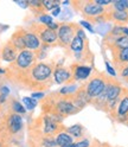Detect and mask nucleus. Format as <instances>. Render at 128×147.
<instances>
[{"label": "nucleus", "mask_w": 128, "mask_h": 147, "mask_svg": "<svg viewBox=\"0 0 128 147\" xmlns=\"http://www.w3.org/2000/svg\"><path fill=\"white\" fill-rule=\"evenodd\" d=\"M7 108L11 110V112L18 114V115H24L26 113V109L25 107L23 106V103H20L19 101L14 97H10L7 100V103H6Z\"/></svg>", "instance_id": "f3484780"}, {"label": "nucleus", "mask_w": 128, "mask_h": 147, "mask_svg": "<svg viewBox=\"0 0 128 147\" xmlns=\"http://www.w3.org/2000/svg\"><path fill=\"white\" fill-rule=\"evenodd\" d=\"M70 5L74 6L75 10L79 12L83 18H86L87 22L104 13L106 11V7L98 6L95 0H75V1H70Z\"/></svg>", "instance_id": "39448f33"}, {"label": "nucleus", "mask_w": 128, "mask_h": 147, "mask_svg": "<svg viewBox=\"0 0 128 147\" xmlns=\"http://www.w3.org/2000/svg\"><path fill=\"white\" fill-rule=\"evenodd\" d=\"M88 45H89L88 39L84 40V39L79 38V37L75 36V38L72 39V42L70 43L69 48H68L67 50H68L70 53H72V55H77V53H79V52L83 51V50L88 47Z\"/></svg>", "instance_id": "dca6fc26"}, {"label": "nucleus", "mask_w": 128, "mask_h": 147, "mask_svg": "<svg viewBox=\"0 0 128 147\" xmlns=\"http://www.w3.org/2000/svg\"><path fill=\"white\" fill-rule=\"evenodd\" d=\"M36 63H38V58H37L36 52L30 51V50H24L19 52L17 59L5 69V74H4L5 78L15 87V84L19 82V80Z\"/></svg>", "instance_id": "f03ea898"}, {"label": "nucleus", "mask_w": 128, "mask_h": 147, "mask_svg": "<svg viewBox=\"0 0 128 147\" xmlns=\"http://www.w3.org/2000/svg\"><path fill=\"white\" fill-rule=\"evenodd\" d=\"M7 147H18L17 145H10V146H7Z\"/></svg>", "instance_id": "ea45409f"}, {"label": "nucleus", "mask_w": 128, "mask_h": 147, "mask_svg": "<svg viewBox=\"0 0 128 147\" xmlns=\"http://www.w3.org/2000/svg\"><path fill=\"white\" fill-rule=\"evenodd\" d=\"M72 74V84H76V82L78 81H86L90 77V75L93 74V68L83 65V64L74 63L69 67Z\"/></svg>", "instance_id": "9d476101"}, {"label": "nucleus", "mask_w": 128, "mask_h": 147, "mask_svg": "<svg viewBox=\"0 0 128 147\" xmlns=\"http://www.w3.org/2000/svg\"><path fill=\"white\" fill-rule=\"evenodd\" d=\"M18 55H19V51H18L10 40H7L4 45H3V48L0 49V58H1L3 61L7 62V63H13L17 57H18Z\"/></svg>", "instance_id": "4468645a"}, {"label": "nucleus", "mask_w": 128, "mask_h": 147, "mask_svg": "<svg viewBox=\"0 0 128 147\" xmlns=\"http://www.w3.org/2000/svg\"><path fill=\"white\" fill-rule=\"evenodd\" d=\"M79 26H84L87 30H89L90 32H95V30L93 29V25H91L89 22H87V20H82L81 23H79Z\"/></svg>", "instance_id": "c756f323"}, {"label": "nucleus", "mask_w": 128, "mask_h": 147, "mask_svg": "<svg viewBox=\"0 0 128 147\" xmlns=\"http://www.w3.org/2000/svg\"><path fill=\"white\" fill-rule=\"evenodd\" d=\"M42 1L45 11H52L56 6L61 5V1H58V0H42Z\"/></svg>", "instance_id": "b1692460"}, {"label": "nucleus", "mask_w": 128, "mask_h": 147, "mask_svg": "<svg viewBox=\"0 0 128 147\" xmlns=\"http://www.w3.org/2000/svg\"><path fill=\"white\" fill-rule=\"evenodd\" d=\"M106 81H107V75L104 72L93 69V74L90 75L87 83L83 84L84 89L87 91V95L91 98V101L96 98L103 91L104 86H106Z\"/></svg>", "instance_id": "423d86ee"}, {"label": "nucleus", "mask_w": 128, "mask_h": 147, "mask_svg": "<svg viewBox=\"0 0 128 147\" xmlns=\"http://www.w3.org/2000/svg\"><path fill=\"white\" fill-rule=\"evenodd\" d=\"M126 125L128 126V114H127V116H126Z\"/></svg>", "instance_id": "58836bf2"}, {"label": "nucleus", "mask_w": 128, "mask_h": 147, "mask_svg": "<svg viewBox=\"0 0 128 147\" xmlns=\"http://www.w3.org/2000/svg\"><path fill=\"white\" fill-rule=\"evenodd\" d=\"M90 146V141L88 139H83L78 142H75V147H89Z\"/></svg>", "instance_id": "c85d7f7f"}, {"label": "nucleus", "mask_w": 128, "mask_h": 147, "mask_svg": "<svg viewBox=\"0 0 128 147\" xmlns=\"http://www.w3.org/2000/svg\"><path fill=\"white\" fill-rule=\"evenodd\" d=\"M15 4L22 6L23 8H29V1H15Z\"/></svg>", "instance_id": "72a5a7b5"}, {"label": "nucleus", "mask_w": 128, "mask_h": 147, "mask_svg": "<svg viewBox=\"0 0 128 147\" xmlns=\"http://www.w3.org/2000/svg\"><path fill=\"white\" fill-rule=\"evenodd\" d=\"M31 97L34 98V100H36V98H42V100H43V98L45 97V94H44V93H33V94L31 95Z\"/></svg>", "instance_id": "473e14b6"}, {"label": "nucleus", "mask_w": 128, "mask_h": 147, "mask_svg": "<svg viewBox=\"0 0 128 147\" xmlns=\"http://www.w3.org/2000/svg\"><path fill=\"white\" fill-rule=\"evenodd\" d=\"M39 23L40 24H43V25H45V26H48V25H50L51 23H53V18L51 17V16H49V14H43V16H40L39 18Z\"/></svg>", "instance_id": "a878e982"}, {"label": "nucleus", "mask_w": 128, "mask_h": 147, "mask_svg": "<svg viewBox=\"0 0 128 147\" xmlns=\"http://www.w3.org/2000/svg\"><path fill=\"white\" fill-rule=\"evenodd\" d=\"M53 82L57 84H72V74L70 68L63 67L62 64H56L53 70Z\"/></svg>", "instance_id": "1a4fd4ad"}, {"label": "nucleus", "mask_w": 128, "mask_h": 147, "mask_svg": "<svg viewBox=\"0 0 128 147\" xmlns=\"http://www.w3.org/2000/svg\"><path fill=\"white\" fill-rule=\"evenodd\" d=\"M128 114V88L123 87L122 93L119 97V103L113 120L119 123H126V116Z\"/></svg>", "instance_id": "6e6552de"}, {"label": "nucleus", "mask_w": 128, "mask_h": 147, "mask_svg": "<svg viewBox=\"0 0 128 147\" xmlns=\"http://www.w3.org/2000/svg\"><path fill=\"white\" fill-rule=\"evenodd\" d=\"M24 33H25V27H18V29L12 33L11 38L8 39L13 47L19 51H24L26 50V47H25V39H24Z\"/></svg>", "instance_id": "2eb2a0df"}, {"label": "nucleus", "mask_w": 128, "mask_h": 147, "mask_svg": "<svg viewBox=\"0 0 128 147\" xmlns=\"http://www.w3.org/2000/svg\"><path fill=\"white\" fill-rule=\"evenodd\" d=\"M61 11H62V8H61V6L58 5V6H56L53 8V10L51 11V17H58L59 14H61Z\"/></svg>", "instance_id": "7c9ffc66"}, {"label": "nucleus", "mask_w": 128, "mask_h": 147, "mask_svg": "<svg viewBox=\"0 0 128 147\" xmlns=\"http://www.w3.org/2000/svg\"><path fill=\"white\" fill-rule=\"evenodd\" d=\"M23 103H24L25 109H29V110H33L38 105L37 100H34L32 97H24L23 98Z\"/></svg>", "instance_id": "5701e85b"}, {"label": "nucleus", "mask_w": 128, "mask_h": 147, "mask_svg": "<svg viewBox=\"0 0 128 147\" xmlns=\"http://www.w3.org/2000/svg\"><path fill=\"white\" fill-rule=\"evenodd\" d=\"M112 7L116 11L128 12V0H114L112 3Z\"/></svg>", "instance_id": "412c9836"}, {"label": "nucleus", "mask_w": 128, "mask_h": 147, "mask_svg": "<svg viewBox=\"0 0 128 147\" xmlns=\"http://www.w3.org/2000/svg\"><path fill=\"white\" fill-rule=\"evenodd\" d=\"M29 8L32 11V13L38 18L46 13V11H45V8L43 6L42 0H29Z\"/></svg>", "instance_id": "a211bd4d"}, {"label": "nucleus", "mask_w": 128, "mask_h": 147, "mask_svg": "<svg viewBox=\"0 0 128 147\" xmlns=\"http://www.w3.org/2000/svg\"><path fill=\"white\" fill-rule=\"evenodd\" d=\"M106 67H107V71H108V74H109V76L115 77V76H116V71H115V69L110 65V63L107 62V61H106Z\"/></svg>", "instance_id": "cd10ccee"}, {"label": "nucleus", "mask_w": 128, "mask_h": 147, "mask_svg": "<svg viewBox=\"0 0 128 147\" xmlns=\"http://www.w3.org/2000/svg\"><path fill=\"white\" fill-rule=\"evenodd\" d=\"M29 30L34 32L39 38L42 43V49H48L51 47H58L57 32L50 30L48 26H45L40 23H31V25L27 27Z\"/></svg>", "instance_id": "20e7f679"}, {"label": "nucleus", "mask_w": 128, "mask_h": 147, "mask_svg": "<svg viewBox=\"0 0 128 147\" xmlns=\"http://www.w3.org/2000/svg\"><path fill=\"white\" fill-rule=\"evenodd\" d=\"M123 34L128 37V26H126V27H125V31H123Z\"/></svg>", "instance_id": "e433bc0d"}, {"label": "nucleus", "mask_w": 128, "mask_h": 147, "mask_svg": "<svg viewBox=\"0 0 128 147\" xmlns=\"http://www.w3.org/2000/svg\"><path fill=\"white\" fill-rule=\"evenodd\" d=\"M1 121H0V129H3L7 135H10L11 138H14L19 134L24 127V121L22 115H18L13 112H11L10 109L5 107L4 113L1 114Z\"/></svg>", "instance_id": "7ed1b4c3"}, {"label": "nucleus", "mask_w": 128, "mask_h": 147, "mask_svg": "<svg viewBox=\"0 0 128 147\" xmlns=\"http://www.w3.org/2000/svg\"><path fill=\"white\" fill-rule=\"evenodd\" d=\"M112 53V63L115 68V71L121 67L128 64V48L126 49H113L110 50Z\"/></svg>", "instance_id": "ddd939ff"}, {"label": "nucleus", "mask_w": 128, "mask_h": 147, "mask_svg": "<svg viewBox=\"0 0 128 147\" xmlns=\"http://www.w3.org/2000/svg\"><path fill=\"white\" fill-rule=\"evenodd\" d=\"M0 87H1V86H0ZM6 107V106H5ZM4 110H5V108H1V107H0V116H1V114L4 113Z\"/></svg>", "instance_id": "4c0bfd02"}, {"label": "nucleus", "mask_w": 128, "mask_h": 147, "mask_svg": "<svg viewBox=\"0 0 128 147\" xmlns=\"http://www.w3.org/2000/svg\"><path fill=\"white\" fill-rule=\"evenodd\" d=\"M55 139H56L57 147H61V146H64V145H69V144H74V138H72L70 134H68L65 131L58 133L56 136H55Z\"/></svg>", "instance_id": "6ab92c4d"}, {"label": "nucleus", "mask_w": 128, "mask_h": 147, "mask_svg": "<svg viewBox=\"0 0 128 147\" xmlns=\"http://www.w3.org/2000/svg\"><path fill=\"white\" fill-rule=\"evenodd\" d=\"M77 86L76 84H70V86H65V87H63L61 90H58L59 91V94H62V95H71V94H74L75 91L77 90Z\"/></svg>", "instance_id": "393cba45"}, {"label": "nucleus", "mask_w": 128, "mask_h": 147, "mask_svg": "<svg viewBox=\"0 0 128 147\" xmlns=\"http://www.w3.org/2000/svg\"><path fill=\"white\" fill-rule=\"evenodd\" d=\"M68 134H70L72 138H76V139H79L84 135V128L82 125L77 123V125H74L71 127H67V131H65Z\"/></svg>", "instance_id": "aec40b11"}, {"label": "nucleus", "mask_w": 128, "mask_h": 147, "mask_svg": "<svg viewBox=\"0 0 128 147\" xmlns=\"http://www.w3.org/2000/svg\"><path fill=\"white\" fill-rule=\"evenodd\" d=\"M53 63L38 62L19 80L15 87L33 93H44L53 84Z\"/></svg>", "instance_id": "f257e3e1"}, {"label": "nucleus", "mask_w": 128, "mask_h": 147, "mask_svg": "<svg viewBox=\"0 0 128 147\" xmlns=\"http://www.w3.org/2000/svg\"><path fill=\"white\" fill-rule=\"evenodd\" d=\"M126 82H127V83H128V78H127V80H126Z\"/></svg>", "instance_id": "a19ab883"}, {"label": "nucleus", "mask_w": 128, "mask_h": 147, "mask_svg": "<svg viewBox=\"0 0 128 147\" xmlns=\"http://www.w3.org/2000/svg\"><path fill=\"white\" fill-rule=\"evenodd\" d=\"M58 17L63 23H68V20L70 19V18H72V10L70 7H64L61 11V14Z\"/></svg>", "instance_id": "4be33fe9"}, {"label": "nucleus", "mask_w": 128, "mask_h": 147, "mask_svg": "<svg viewBox=\"0 0 128 147\" xmlns=\"http://www.w3.org/2000/svg\"><path fill=\"white\" fill-rule=\"evenodd\" d=\"M106 14L108 17L109 23H114L115 25H121V26L128 25V12L116 11L110 5V6L106 7Z\"/></svg>", "instance_id": "9b49d317"}, {"label": "nucleus", "mask_w": 128, "mask_h": 147, "mask_svg": "<svg viewBox=\"0 0 128 147\" xmlns=\"http://www.w3.org/2000/svg\"><path fill=\"white\" fill-rule=\"evenodd\" d=\"M61 147H75V142L74 144H69V145H64V146H61Z\"/></svg>", "instance_id": "c9c22d12"}, {"label": "nucleus", "mask_w": 128, "mask_h": 147, "mask_svg": "<svg viewBox=\"0 0 128 147\" xmlns=\"http://www.w3.org/2000/svg\"><path fill=\"white\" fill-rule=\"evenodd\" d=\"M79 29V24L77 23H62L57 30L58 47L68 49L72 39L75 38L76 32Z\"/></svg>", "instance_id": "0eeeda50"}, {"label": "nucleus", "mask_w": 128, "mask_h": 147, "mask_svg": "<svg viewBox=\"0 0 128 147\" xmlns=\"http://www.w3.org/2000/svg\"><path fill=\"white\" fill-rule=\"evenodd\" d=\"M116 71L119 72V75H120V77H121V78H123L125 81L128 78V64H126V65L121 67L120 69H117Z\"/></svg>", "instance_id": "bb28decb"}, {"label": "nucleus", "mask_w": 128, "mask_h": 147, "mask_svg": "<svg viewBox=\"0 0 128 147\" xmlns=\"http://www.w3.org/2000/svg\"><path fill=\"white\" fill-rule=\"evenodd\" d=\"M76 36H77V37H79V38H82V39H84V40H87V39H88V38H87V36H86V33H84V31L82 30V27H79V29L77 30Z\"/></svg>", "instance_id": "2f4dec72"}, {"label": "nucleus", "mask_w": 128, "mask_h": 147, "mask_svg": "<svg viewBox=\"0 0 128 147\" xmlns=\"http://www.w3.org/2000/svg\"><path fill=\"white\" fill-rule=\"evenodd\" d=\"M100 146H101V144L97 142V141H95L94 145H91V146H89V147H100Z\"/></svg>", "instance_id": "f704fd0d"}, {"label": "nucleus", "mask_w": 128, "mask_h": 147, "mask_svg": "<svg viewBox=\"0 0 128 147\" xmlns=\"http://www.w3.org/2000/svg\"><path fill=\"white\" fill-rule=\"evenodd\" d=\"M0 121H1V117H0Z\"/></svg>", "instance_id": "79ce46f5"}, {"label": "nucleus", "mask_w": 128, "mask_h": 147, "mask_svg": "<svg viewBox=\"0 0 128 147\" xmlns=\"http://www.w3.org/2000/svg\"><path fill=\"white\" fill-rule=\"evenodd\" d=\"M24 39H25V47L26 50H30L37 53L38 51L42 50V43L39 38L37 37L34 32L29 30L27 27H25V33H24Z\"/></svg>", "instance_id": "f8f14e48"}]
</instances>
